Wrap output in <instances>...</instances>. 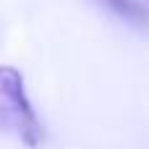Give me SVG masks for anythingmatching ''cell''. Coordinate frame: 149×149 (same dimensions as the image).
I'll use <instances>...</instances> for the list:
<instances>
[{
  "label": "cell",
  "mask_w": 149,
  "mask_h": 149,
  "mask_svg": "<svg viewBox=\"0 0 149 149\" xmlns=\"http://www.w3.org/2000/svg\"><path fill=\"white\" fill-rule=\"evenodd\" d=\"M0 131L16 136L31 149L45 139V126L26 97L24 76L13 65H0Z\"/></svg>",
  "instance_id": "6da1fadb"
},
{
  "label": "cell",
  "mask_w": 149,
  "mask_h": 149,
  "mask_svg": "<svg viewBox=\"0 0 149 149\" xmlns=\"http://www.w3.org/2000/svg\"><path fill=\"white\" fill-rule=\"evenodd\" d=\"M107 10H113L118 18L128 21L136 29H149V8L141 0H97Z\"/></svg>",
  "instance_id": "7a4b0ae2"
}]
</instances>
